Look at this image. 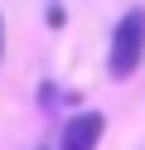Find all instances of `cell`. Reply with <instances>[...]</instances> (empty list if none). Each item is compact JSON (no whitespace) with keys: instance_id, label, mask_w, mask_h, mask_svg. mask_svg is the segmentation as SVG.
Segmentation results:
<instances>
[{"instance_id":"obj_1","label":"cell","mask_w":145,"mask_h":150,"mask_svg":"<svg viewBox=\"0 0 145 150\" xmlns=\"http://www.w3.org/2000/svg\"><path fill=\"white\" fill-rule=\"evenodd\" d=\"M145 63V10L131 5L121 20L111 24V44H106V78L111 82H126L135 78Z\"/></svg>"},{"instance_id":"obj_2","label":"cell","mask_w":145,"mask_h":150,"mask_svg":"<svg viewBox=\"0 0 145 150\" xmlns=\"http://www.w3.org/2000/svg\"><path fill=\"white\" fill-rule=\"evenodd\" d=\"M102 136H106V116L92 111V107H82V111H68L63 116V131H58L53 150H97Z\"/></svg>"},{"instance_id":"obj_3","label":"cell","mask_w":145,"mask_h":150,"mask_svg":"<svg viewBox=\"0 0 145 150\" xmlns=\"http://www.w3.org/2000/svg\"><path fill=\"white\" fill-rule=\"evenodd\" d=\"M68 20V10H63V5H58V0H53V5H48V24H53V29H58V24H63Z\"/></svg>"},{"instance_id":"obj_4","label":"cell","mask_w":145,"mask_h":150,"mask_svg":"<svg viewBox=\"0 0 145 150\" xmlns=\"http://www.w3.org/2000/svg\"><path fill=\"white\" fill-rule=\"evenodd\" d=\"M0 63H5V15H0Z\"/></svg>"},{"instance_id":"obj_5","label":"cell","mask_w":145,"mask_h":150,"mask_svg":"<svg viewBox=\"0 0 145 150\" xmlns=\"http://www.w3.org/2000/svg\"><path fill=\"white\" fill-rule=\"evenodd\" d=\"M34 150H44V145H34Z\"/></svg>"}]
</instances>
